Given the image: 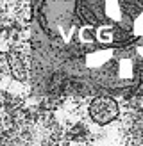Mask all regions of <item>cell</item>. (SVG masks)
Here are the masks:
<instances>
[{"instance_id":"obj_1","label":"cell","mask_w":143,"mask_h":146,"mask_svg":"<svg viewBox=\"0 0 143 146\" xmlns=\"http://www.w3.org/2000/svg\"><path fill=\"white\" fill-rule=\"evenodd\" d=\"M34 0H0V55L29 41Z\"/></svg>"}]
</instances>
